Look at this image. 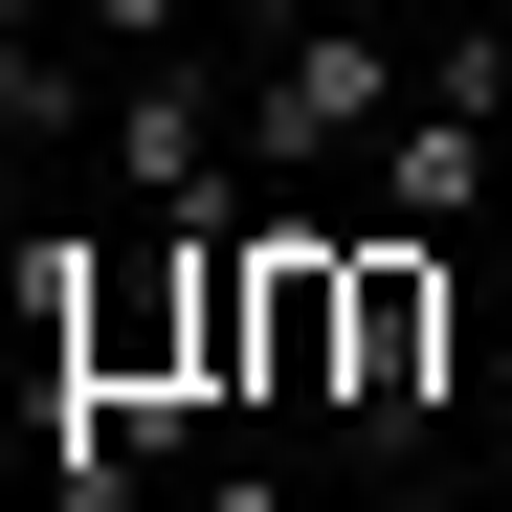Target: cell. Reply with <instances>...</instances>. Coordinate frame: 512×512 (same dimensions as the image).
I'll use <instances>...</instances> for the list:
<instances>
[{"mask_svg": "<svg viewBox=\"0 0 512 512\" xmlns=\"http://www.w3.org/2000/svg\"><path fill=\"white\" fill-rule=\"evenodd\" d=\"M357 179H379V223H423V245H446V223H512V23H446V67L401 90V134L357 156Z\"/></svg>", "mask_w": 512, "mask_h": 512, "instance_id": "1", "label": "cell"}, {"mask_svg": "<svg viewBox=\"0 0 512 512\" xmlns=\"http://www.w3.org/2000/svg\"><path fill=\"white\" fill-rule=\"evenodd\" d=\"M446 245L423 223H357V312H334V423H357V446H423V423H446Z\"/></svg>", "mask_w": 512, "mask_h": 512, "instance_id": "2", "label": "cell"}, {"mask_svg": "<svg viewBox=\"0 0 512 512\" xmlns=\"http://www.w3.org/2000/svg\"><path fill=\"white\" fill-rule=\"evenodd\" d=\"M401 134V23H268V90H245V179H334V156Z\"/></svg>", "mask_w": 512, "mask_h": 512, "instance_id": "3", "label": "cell"}, {"mask_svg": "<svg viewBox=\"0 0 512 512\" xmlns=\"http://www.w3.org/2000/svg\"><path fill=\"white\" fill-rule=\"evenodd\" d=\"M67 23H90L112 67H156V45H179V23H201V0H67Z\"/></svg>", "mask_w": 512, "mask_h": 512, "instance_id": "4", "label": "cell"}, {"mask_svg": "<svg viewBox=\"0 0 512 512\" xmlns=\"http://www.w3.org/2000/svg\"><path fill=\"white\" fill-rule=\"evenodd\" d=\"M268 23H401V0H245V45H268Z\"/></svg>", "mask_w": 512, "mask_h": 512, "instance_id": "5", "label": "cell"}, {"mask_svg": "<svg viewBox=\"0 0 512 512\" xmlns=\"http://www.w3.org/2000/svg\"><path fill=\"white\" fill-rule=\"evenodd\" d=\"M179 512H290V490H268V468H201V490H179Z\"/></svg>", "mask_w": 512, "mask_h": 512, "instance_id": "6", "label": "cell"}, {"mask_svg": "<svg viewBox=\"0 0 512 512\" xmlns=\"http://www.w3.org/2000/svg\"><path fill=\"white\" fill-rule=\"evenodd\" d=\"M468 379H490V401H468V423H512V312H490V334H468Z\"/></svg>", "mask_w": 512, "mask_h": 512, "instance_id": "7", "label": "cell"}, {"mask_svg": "<svg viewBox=\"0 0 512 512\" xmlns=\"http://www.w3.org/2000/svg\"><path fill=\"white\" fill-rule=\"evenodd\" d=\"M490 245H512V223H490Z\"/></svg>", "mask_w": 512, "mask_h": 512, "instance_id": "8", "label": "cell"}]
</instances>
